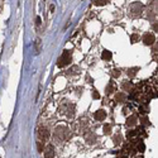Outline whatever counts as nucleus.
I'll use <instances>...</instances> for the list:
<instances>
[{
	"label": "nucleus",
	"instance_id": "11",
	"mask_svg": "<svg viewBox=\"0 0 158 158\" xmlns=\"http://www.w3.org/2000/svg\"><path fill=\"white\" fill-rule=\"evenodd\" d=\"M127 100V95H125V92H118L115 95V101L116 102H124Z\"/></svg>",
	"mask_w": 158,
	"mask_h": 158
},
{
	"label": "nucleus",
	"instance_id": "7",
	"mask_svg": "<svg viewBox=\"0 0 158 158\" xmlns=\"http://www.w3.org/2000/svg\"><path fill=\"white\" fill-rule=\"evenodd\" d=\"M94 118L96 119L98 121H102V120H105V118H106V112L105 110H98V112H95V114H94Z\"/></svg>",
	"mask_w": 158,
	"mask_h": 158
},
{
	"label": "nucleus",
	"instance_id": "24",
	"mask_svg": "<svg viewBox=\"0 0 158 158\" xmlns=\"http://www.w3.org/2000/svg\"><path fill=\"white\" fill-rule=\"evenodd\" d=\"M152 29H153L154 32H158V23H154V24L152 25Z\"/></svg>",
	"mask_w": 158,
	"mask_h": 158
},
{
	"label": "nucleus",
	"instance_id": "2",
	"mask_svg": "<svg viewBox=\"0 0 158 158\" xmlns=\"http://www.w3.org/2000/svg\"><path fill=\"white\" fill-rule=\"evenodd\" d=\"M72 61V52L71 51H63V53L60 56V58H58L57 61V66L58 67H65L67 66L68 63H71Z\"/></svg>",
	"mask_w": 158,
	"mask_h": 158
},
{
	"label": "nucleus",
	"instance_id": "9",
	"mask_svg": "<svg viewBox=\"0 0 158 158\" xmlns=\"http://www.w3.org/2000/svg\"><path fill=\"white\" fill-rule=\"evenodd\" d=\"M114 90H115V82H114V81H110V82L108 84L106 89H105V94H106V95H112L114 92Z\"/></svg>",
	"mask_w": 158,
	"mask_h": 158
},
{
	"label": "nucleus",
	"instance_id": "20",
	"mask_svg": "<svg viewBox=\"0 0 158 158\" xmlns=\"http://www.w3.org/2000/svg\"><path fill=\"white\" fill-rule=\"evenodd\" d=\"M120 74H121V72H120V70H118V68H114L113 70V72H112V75H113V77H119V76H120Z\"/></svg>",
	"mask_w": 158,
	"mask_h": 158
},
{
	"label": "nucleus",
	"instance_id": "19",
	"mask_svg": "<svg viewBox=\"0 0 158 158\" xmlns=\"http://www.w3.org/2000/svg\"><path fill=\"white\" fill-rule=\"evenodd\" d=\"M139 40V36L137 33H134V34H131L130 36V42L131 43H137Z\"/></svg>",
	"mask_w": 158,
	"mask_h": 158
},
{
	"label": "nucleus",
	"instance_id": "5",
	"mask_svg": "<svg viewBox=\"0 0 158 158\" xmlns=\"http://www.w3.org/2000/svg\"><path fill=\"white\" fill-rule=\"evenodd\" d=\"M38 138H39V142H44L49 138V130L44 127H40L38 129Z\"/></svg>",
	"mask_w": 158,
	"mask_h": 158
},
{
	"label": "nucleus",
	"instance_id": "18",
	"mask_svg": "<svg viewBox=\"0 0 158 158\" xmlns=\"http://www.w3.org/2000/svg\"><path fill=\"white\" fill-rule=\"evenodd\" d=\"M108 3H109V0H94V4H95V5H99V7L108 4Z\"/></svg>",
	"mask_w": 158,
	"mask_h": 158
},
{
	"label": "nucleus",
	"instance_id": "6",
	"mask_svg": "<svg viewBox=\"0 0 158 158\" xmlns=\"http://www.w3.org/2000/svg\"><path fill=\"white\" fill-rule=\"evenodd\" d=\"M87 133L85 134V140H86L89 144H94V143L98 140V137H96V134L94 133L91 130H86Z\"/></svg>",
	"mask_w": 158,
	"mask_h": 158
},
{
	"label": "nucleus",
	"instance_id": "13",
	"mask_svg": "<svg viewBox=\"0 0 158 158\" xmlns=\"http://www.w3.org/2000/svg\"><path fill=\"white\" fill-rule=\"evenodd\" d=\"M138 71H139V67H131V68L127 70V75L129 76V77H134Z\"/></svg>",
	"mask_w": 158,
	"mask_h": 158
},
{
	"label": "nucleus",
	"instance_id": "26",
	"mask_svg": "<svg viewBox=\"0 0 158 158\" xmlns=\"http://www.w3.org/2000/svg\"><path fill=\"white\" fill-rule=\"evenodd\" d=\"M36 23H37V25H39V24H40V19L37 18V19H36Z\"/></svg>",
	"mask_w": 158,
	"mask_h": 158
},
{
	"label": "nucleus",
	"instance_id": "16",
	"mask_svg": "<svg viewBox=\"0 0 158 158\" xmlns=\"http://www.w3.org/2000/svg\"><path fill=\"white\" fill-rule=\"evenodd\" d=\"M78 71H80V68H78L77 66H74V67H71V68L68 70V72H67V75H68V76L76 75V74H78Z\"/></svg>",
	"mask_w": 158,
	"mask_h": 158
},
{
	"label": "nucleus",
	"instance_id": "17",
	"mask_svg": "<svg viewBox=\"0 0 158 158\" xmlns=\"http://www.w3.org/2000/svg\"><path fill=\"white\" fill-rule=\"evenodd\" d=\"M112 124H105L104 125V134H106V135H109V134H112Z\"/></svg>",
	"mask_w": 158,
	"mask_h": 158
},
{
	"label": "nucleus",
	"instance_id": "10",
	"mask_svg": "<svg viewBox=\"0 0 158 158\" xmlns=\"http://www.w3.org/2000/svg\"><path fill=\"white\" fill-rule=\"evenodd\" d=\"M127 127L128 128H131V127H134V125L137 124V116L135 115H131V116H129V118L127 119Z\"/></svg>",
	"mask_w": 158,
	"mask_h": 158
},
{
	"label": "nucleus",
	"instance_id": "4",
	"mask_svg": "<svg viewBox=\"0 0 158 158\" xmlns=\"http://www.w3.org/2000/svg\"><path fill=\"white\" fill-rule=\"evenodd\" d=\"M142 40L145 46H152V44H154V42H156V37H154L153 33H144Z\"/></svg>",
	"mask_w": 158,
	"mask_h": 158
},
{
	"label": "nucleus",
	"instance_id": "1",
	"mask_svg": "<svg viewBox=\"0 0 158 158\" xmlns=\"http://www.w3.org/2000/svg\"><path fill=\"white\" fill-rule=\"evenodd\" d=\"M53 137H54V140H56V142H63V140H66L70 137L68 128L65 127V125H60V127H57L56 129H54V135Z\"/></svg>",
	"mask_w": 158,
	"mask_h": 158
},
{
	"label": "nucleus",
	"instance_id": "14",
	"mask_svg": "<svg viewBox=\"0 0 158 158\" xmlns=\"http://www.w3.org/2000/svg\"><path fill=\"white\" fill-rule=\"evenodd\" d=\"M131 87H133V84L130 82V81H124V82L121 84V89L124 90V91H130L131 90Z\"/></svg>",
	"mask_w": 158,
	"mask_h": 158
},
{
	"label": "nucleus",
	"instance_id": "15",
	"mask_svg": "<svg viewBox=\"0 0 158 158\" xmlns=\"http://www.w3.org/2000/svg\"><path fill=\"white\" fill-rule=\"evenodd\" d=\"M113 140H114V144H115V145H119V144H120V143L123 142V135H121V134H116V135H114Z\"/></svg>",
	"mask_w": 158,
	"mask_h": 158
},
{
	"label": "nucleus",
	"instance_id": "23",
	"mask_svg": "<svg viewBox=\"0 0 158 158\" xmlns=\"http://www.w3.org/2000/svg\"><path fill=\"white\" fill-rule=\"evenodd\" d=\"M142 124L143 125H149V120L147 116H144V118H142Z\"/></svg>",
	"mask_w": 158,
	"mask_h": 158
},
{
	"label": "nucleus",
	"instance_id": "12",
	"mask_svg": "<svg viewBox=\"0 0 158 158\" xmlns=\"http://www.w3.org/2000/svg\"><path fill=\"white\" fill-rule=\"evenodd\" d=\"M112 57H113V54H112V52H110V51H108V49L102 51L101 58H102L104 61H110V60H112Z\"/></svg>",
	"mask_w": 158,
	"mask_h": 158
},
{
	"label": "nucleus",
	"instance_id": "21",
	"mask_svg": "<svg viewBox=\"0 0 158 158\" xmlns=\"http://www.w3.org/2000/svg\"><path fill=\"white\" fill-rule=\"evenodd\" d=\"M151 7L153 10H158V0H152Z\"/></svg>",
	"mask_w": 158,
	"mask_h": 158
},
{
	"label": "nucleus",
	"instance_id": "22",
	"mask_svg": "<svg viewBox=\"0 0 158 158\" xmlns=\"http://www.w3.org/2000/svg\"><path fill=\"white\" fill-rule=\"evenodd\" d=\"M92 99H100V94L98 92V90L96 89H92Z\"/></svg>",
	"mask_w": 158,
	"mask_h": 158
},
{
	"label": "nucleus",
	"instance_id": "25",
	"mask_svg": "<svg viewBox=\"0 0 158 158\" xmlns=\"http://www.w3.org/2000/svg\"><path fill=\"white\" fill-rule=\"evenodd\" d=\"M139 109H140V112H142L143 114H145V113H147V112H148V109H147V108H144V106H140V108H139Z\"/></svg>",
	"mask_w": 158,
	"mask_h": 158
},
{
	"label": "nucleus",
	"instance_id": "3",
	"mask_svg": "<svg viewBox=\"0 0 158 158\" xmlns=\"http://www.w3.org/2000/svg\"><path fill=\"white\" fill-rule=\"evenodd\" d=\"M143 9H144V7H143L142 3L139 1H134L130 4L129 7V10H130V14L133 17H137V15H140V14L143 13Z\"/></svg>",
	"mask_w": 158,
	"mask_h": 158
},
{
	"label": "nucleus",
	"instance_id": "8",
	"mask_svg": "<svg viewBox=\"0 0 158 158\" xmlns=\"http://www.w3.org/2000/svg\"><path fill=\"white\" fill-rule=\"evenodd\" d=\"M54 157V148L52 144L47 145L46 152H44V158H53Z\"/></svg>",
	"mask_w": 158,
	"mask_h": 158
}]
</instances>
